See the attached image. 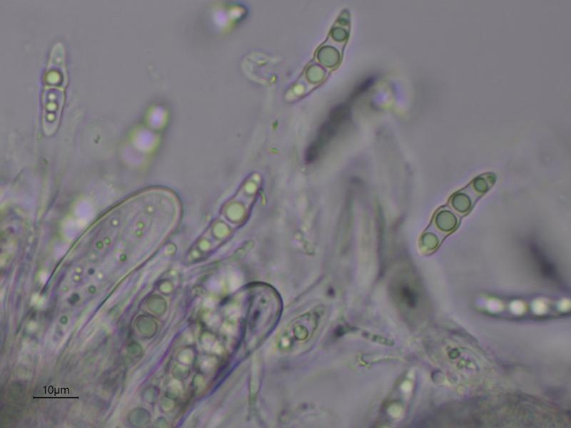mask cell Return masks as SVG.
Listing matches in <instances>:
<instances>
[{
  "mask_svg": "<svg viewBox=\"0 0 571 428\" xmlns=\"http://www.w3.org/2000/svg\"><path fill=\"white\" fill-rule=\"evenodd\" d=\"M375 81V76H370L365 78L356 88H354L353 93L350 95L351 98H355L357 96H359L362 93H365L373 86Z\"/></svg>",
  "mask_w": 571,
  "mask_h": 428,
  "instance_id": "3",
  "label": "cell"
},
{
  "mask_svg": "<svg viewBox=\"0 0 571 428\" xmlns=\"http://www.w3.org/2000/svg\"><path fill=\"white\" fill-rule=\"evenodd\" d=\"M69 82L64 44L52 47L43 77L41 123L44 133L51 136L58 129L66 101Z\"/></svg>",
  "mask_w": 571,
  "mask_h": 428,
  "instance_id": "1",
  "label": "cell"
},
{
  "mask_svg": "<svg viewBox=\"0 0 571 428\" xmlns=\"http://www.w3.org/2000/svg\"><path fill=\"white\" fill-rule=\"evenodd\" d=\"M350 113L346 104L336 106L331 110L328 119L319 128L316 138L307 149V162H313L318 158L322 149L336 136L340 128L348 119Z\"/></svg>",
  "mask_w": 571,
  "mask_h": 428,
  "instance_id": "2",
  "label": "cell"
}]
</instances>
